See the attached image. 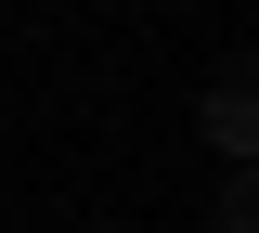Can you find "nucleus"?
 <instances>
[{"label":"nucleus","mask_w":259,"mask_h":233,"mask_svg":"<svg viewBox=\"0 0 259 233\" xmlns=\"http://www.w3.org/2000/svg\"><path fill=\"white\" fill-rule=\"evenodd\" d=\"M207 143H221V156H246V143H259V91H246V78L207 91Z\"/></svg>","instance_id":"1"},{"label":"nucleus","mask_w":259,"mask_h":233,"mask_svg":"<svg viewBox=\"0 0 259 233\" xmlns=\"http://www.w3.org/2000/svg\"><path fill=\"white\" fill-rule=\"evenodd\" d=\"M259 220V195H246V168H233V181H221V233H246Z\"/></svg>","instance_id":"2"}]
</instances>
